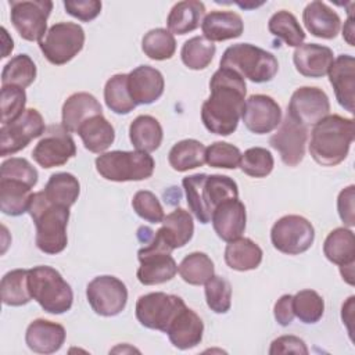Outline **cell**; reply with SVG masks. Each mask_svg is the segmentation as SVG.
Masks as SVG:
<instances>
[{
  "label": "cell",
  "mask_w": 355,
  "mask_h": 355,
  "mask_svg": "<svg viewBox=\"0 0 355 355\" xmlns=\"http://www.w3.org/2000/svg\"><path fill=\"white\" fill-rule=\"evenodd\" d=\"M354 136L352 118L327 115L312 128L309 153L319 165L336 166L347 158Z\"/></svg>",
  "instance_id": "7a4b0ae2"
},
{
  "label": "cell",
  "mask_w": 355,
  "mask_h": 355,
  "mask_svg": "<svg viewBox=\"0 0 355 355\" xmlns=\"http://www.w3.org/2000/svg\"><path fill=\"white\" fill-rule=\"evenodd\" d=\"M162 126L151 115L136 116L129 126V139L133 147L139 151L153 153L162 143Z\"/></svg>",
  "instance_id": "d6a6232c"
},
{
  "label": "cell",
  "mask_w": 355,
  "mask_h": 355,
  "mask_svg": "<svg viewBox=\"0 0 355 355\" xmlns=\"http://www.w3.org/2000/svg\"><path fill=\"white\" fill-rule=\"evenodd\" d=\"M104 101L112 112L119 115L129 114L135 110L136 103L129 93L128 73H116L105 82Z\"/></svg>",
  "instance_id": "f35d334b"
},
{
  "label": "cell",
  "mask_w": 355,
  "mask_h": 355,
  "mask_svg": "<svg viewBox=\"0 0 355 355\" xmlns=\"http://www.w3.org/2000/svg\"><path fill=\"white\" fill-rule=\"evenodd\" d=\"M76 133L82 139L85 148L94 154H103L115 140L114 126L103 114L85 121Z\"/></svg>",
  "instance_id": "f546056e"
},
{
  "label": "cell",
  "mask_w": 355,
  "mask_h": 355,
  "mask_svg": "<svg viewBox=\"0 0 355 355\" xmlns=\"http://www.w3.org/2000/svg\"><path fill=\"white\" fill-rule=\"evenodd\" d=\"M36 79V65L28 54L12 57L1 71V86L28 87Z\"/></svg>",
  "instance_id": "b9f144b4"
},
{
  "label": "cell",
  "mask_w": 355,
  "mask_h": 355,
  "mask_svg": "<svg viewBox=\"0 0 355 355\" xmlns=\"http://www.w3.org/2000/svg\"><path fill=\"white\" fill-rule=\"evenodd\" d=\"M165 333L173 347L178 349H190L201 343L204 323L193 309L184 306L171 322Z\"/></svg>",
  "instance_id": "7402d4cb"
},
{
  "label": "cell",
  "mask_w": 355,
  "mask_h": 355,
  "mask_svg": "<svg viewBox=\"0 0 355 355\" xmlns=\"http://www.w3.org/2000/svg\"><path fill=\"white\" fill-rule=\"evenodd\" d=\"M155 232L147 226H140L139 230H137V237L139 240L143 243V244H147L151 241V239L154 237Z\"/></svg>",
  "instance_id": "680465c9"
},
{
  "label": "cell",
  "mask_w": 355,
  "mask_h": 355,
  "mask_svg": "<svg viewBox=\"0 0 355 355\" xmlns=\"http://www.w3.org/2000/svg\"><path fill=\"white\" fill-rule=\"evenodd\" d=\"M28 287L32 300L49 313L61 315L72 306L73 293L71 286L51 266L39 265L28 269Z\"/></svg>",
  "instance_id": "8992f818"
},
{
  "label": "cell",
  "mask_w": 355,
  "mask_h": 355,
  "mask_svg": "<svg viewBox=\"0 0 355 355\" xmlns=\"http://www.w3.org/2000/svg\"><path fill=\"white\" fill-rule=\"evenodd\" d=\"M65 336L62 324L47 319H35L26 329L25 343L36 354H53L62 347Z\"/></svg>",
  "instance_id": "603a6c76"
},
{
  "label": "cell",
  "mask_w": 355,
  "mask_h": 355,
  "mask_svg": "<svg viewBox=\"0 0 355 355\" xmlns=\"http://www.w3.org/2000/svg\"><path fill=\"white\" fill-rule=\"evenodd\" d=\"M132 207L141 219L150 223H161L165 218V212L158 197L148 190H139L133 196Z\"/></svg>",
  "instance_id": "681fc988"
},
{
  "label": "cell",
  "mask_w": 355,
  "mask_h": 355,
  "mask_svg": "<svg viewBox=\"0 0 355 355\" xmlns=\"http://www.w3.org/2000/svg\"><path fill=\"white\" fill-rule=\"evenodd\" d=\"M209 97L202 103L201 121L207 130L220 136L232 135L241 118L247 85L237 72L220 68L209 80Z\"/></svg>",
  "instance_id": "6da1fadb"
},
{
  "label": "cell",
  "mask_w": 355,
  "mask_h": 355,
  "mask_svg": "<svg viewBox=\"0 0 355 355\" xmlns=\"http://www.w3.org/2000/svg\"><path fill=\"white\" fill-rule=\"evenodd\" d=\"M240 161L241 151L239 147L226 141H215L205 150V162L212 168L236 169L240 166Z\"/></svg>",
  "instance_id": "7dc6e473"
},
{
  "label": "cell",
  "mask_w": 355,
  "mask_h": 355,
  "mask_svg": "<svg viewBox=\"0 0 355 355\" xmlns=\"http://www.w3.org/2000/svg\"><path fill=\"white\" fill-rule=\"evenodd\" d=\"M189 209L202 225L211 222L215 208L226 200L239 198L237 183L226 175L194 173L182 180Z\"/></svg>",
  "instance_id": "3957f363"
},
{
  "label": "cell",
  "mask_w": 355,
  "mask_h": 355,
  "mask_svg": "<svg viewBox=\"0 0 355 355\" xmlns=\"http://www.w3.org/2000/svg\"><path fill=\"white\" fill-rule=\"evenodd\" d=\"M96 169L101 178L111 182H139L148 179L155 168V162L144 151H110L100 154Z\"/></svg>",
  "instance_id": "52a82bcc"
},
{
  "label": "cell",
  "mask_w": 355,
  "mask_h": 355,
  "mask_svg": "<svg viewBox=\"0 0 355 355\" xmlns=\"http://www.w3.org/2000/svg\"><path fill=\"white\" fill-rule=\"evenodd\" d=\"M178 272L186 283L191 286H201L215 275V268L212 259L205 252L196 251L180 261Z\"/></svg>",
  "instance_id": "74e56055"
},
{
  "label": "cell",
  "mask_w": 355,
  "mask_h": 355,
  "mask_svg": "<svg viewBox=\"0 0 355 355\" xmlns=\"http://www.w3.org/2000/svg\"><path fill=\"white\" fill-rule=\"evenodd\" d=\"M85 44V31L75 22H57L39 42L46 60L54 65L69 62Z\"/></svg>",
  "instance_id": "9c48e42d"
},
{
  "label": "cell",
  "mask_w": 355,
  "mask_h": 355,
  "mask_svg": "<svg viewBox=\"0 0 355 355\" xmlns=\"http://www.w3.org/2000/svg\"><path fill=\"white\" fill-rule=\"evenodd\" d=\"M327 75L338 104L352 114L355 110V58L349 54L338 55Z\"/></svg>",
  "instance_id": "ffe728a7"
},
{
  "label": "cell",
  "mask_w": 355,
  "mask_h": 355,
  "mask_svg": "<svg viewBox=\"0 0 355 355\" xmlns=\"http://www.w3.org/2000/svg\"><path fill=\"white\" fill-rule=\"evenodd\" d=\"M273 315L276 322L280 326H288L291 324L294 319V309H293V295L291 294H284L282 295L273 308Z\"/></svg>",
  "instance_id": "11a10c76"
},
{
  "label": "cell",
  "mask_w": 355,
  "mask_h": 355,
  "mask_svg": "<svg viewBox=\"0 0 355 355\" xmlns=\"http://www.w3.org/2000/svg\"><path fill=\"white\" fill-rule=\"evenodd\" d=\"M354 36H355V28H354V17H352V10L348 11V19L344 24L343 28V37L349 46H354Z\"/></svg>",
  "instance_id": "6f0895ef"
},
{
  "label": "cell",
  "mask_w": 355,
  "mask_h": 355,
  "mask_svg": "<svg viewBox=\"0 0 355 355\" xmlns=\"http://www.w3.org/2000/svg\"><path fill=\"white\" fill-rule=\"evenodd\" d=\"M184 306L186 304L180 297L155 291L139 297L135 311L141 326L165 333L171 322Z\"/></svg>",
  "instance_id": "8fae6325"
},
{
  "label": "cell",
  "mask_w": 355,
  "mask_h": 355,
  "mask_svg": "<svg viewBox=\"0 0 355 355\" xmlns=\"http://www.w3.org/2000/svg\"><path fill=\"white\" fill-rule=\"evenodd\" d=\"M330 112L327 94L315 86L298 87L290 98L287 114L304 126L315 125Z\"/></svg>",
  "instance_id": "2e32d148"
},
{
  "label": "cell",
  "mask_w": 355,
  "mask_h": 355,
  "mask_svg": "<svg viewBox=\"0 0 355 355\" xmlns=\"http://www.w3.org/2000/svg\"><path fill=\"white\" fill-rule=\"evenodd\" d=\"M76 154V146L62 126H49L44 136L32 150V158L44 169L61 166Z\"/></svg>",
  "instance_id": "9a60e30c"
},
{
  "label": "cell",
  "mask_w": 355,
  "mask_h": 355,
  "mask_svg": "<svg viewBox=\"0 0 355 355\" xmlns=\"http://www.w3.org/2000/svg\"><path fill=\"white\" fill-rule=\"evenodd\" d=\"M32 197V187L21 180L0 178V209L10 216H19L28 212Z\"/></svg>",
  "instance_id": "1f68e13d"
},
{
  "label": "cell",
  "mask_w": 355,
  "mask_h": 355,
  "mask_svg": "<svg viewBox=\"0 0 355 355\" xmlns=\"http://www.w3.org/2000/svg\"><path fill=\"white\" fill-rule=\"evenodd\" d=\"M268 29L273 36L282 39L290 47H300L305 40V32L300 22L286 10H280L269 18Z\"/></svg>",
  "instance_id": "ab89813d"
},
{
  "label": "cell",
  "mask_w": 355,
  "mask_h": 355,
  "mask_svg": "<svg viewBox=\"0 0 355 355\" xmlns=\"http://www.w3.org/2000/svg\"><path fill=\"white\" fill-rule=\"evenodd\" d=\"M28 212L36 227V247L49 255L62 252L68 244L69 208L51 204L42 190L32 194Z\"/></svg>",
  "instance_id": "277c9868"
},
{
  "label": "cell",
  "mask_w": 355,
  "mask_h": 355,
  "mask_svg": "<svg viewBox=\"0 0 355 355\" xmlns=\"http://www.w3.org/2000/svg\"><path fill=\"white\" fill-rule=\"evenodd\" d=\"M201 31L209 42H223L240 37L244 31V22L237 12L211 11L204 17Z\"/></svg>",
  "instance_id": "4316f807"
},
{
  "label": "cell",
  "mask_w": 355,
  "mask_h": 355,
  "mask_svg": "<svg viewBox=\"0 0 355 355\" xmlns=\"http://www.w3.org/2000/svg\"><path fill=\"white\" fill-rule=\"evenodd\" d=\"M219 67L232 69L254 83L269 82L279 71L276 57L251 43H237L229 46L223 51Z\"/></svg>",
  "instance_id": "5b68a950"
},
{
  "label": "cell",
  "mask_w": 355,
  "mask_h": 355,
  "mask_svg": "<svg viewBox=\"0 0 355 355\" xmlns=\"http://www.w3.org/2000/svg\"><path fill=\"white\" fill-rule=\"evenodd\" d=\"M101 114V104L93 94L86 92L73 93L62 104L61 126L69 133H76L85 121Z\"/></svg>",
  "instance_id": "d4e9b609"
},
{
  "label": "cell",
  "mask_w": 355,
  "mask_h": 355,
  "mask_svg": "<svg viewBox=\"0 0 355 355\" xmlns=\"http://www.w3.org/2000/svg\"><path fill=\"white\" fill-rule=\"evenodd\" d=\"M275 166L273 155L263 147H251L241 154L240 168L251 178H266Z\"/></svg>",
  "instance_id": "f6af8a7d"
},
{
  "label": "cell",
  "mask_w": 355,
  "mask_h": 355,
  "mask_svg": "<svg viewBox=\"0 0 355 355\" xmlns=\"http://www.w3.org/2000/svg\"><path fill=\"white\" fill-rule=\"evenodd\" d=\"M53 10L50 0L10 1L11 24L28 42H40L47 33V18Z\"/></svg>",
  "instance_id": "7c38bea8"
},
{
  "label": "cell",
  "mask_w": 355,
  "mask_h": 355,
  "mask_svg": "<svg viewBox=\"0 0 355 355\" xmlns=\"http://www.w3.org/2000/svg\"><path fill=\"white\" fill-rule=\"evenodd\" d=\"M43 193L51 204L69 208L79 197L80 184L72 173L58 172L49 178Z\"/></svg>",
  "instance_id": "e575fe53"
},
{
  "label": "cell",
  "mask_w": 355,
  "mask_h": 355,
  "mask_svg": "<svg viewBox=\"0 0 355 355\" xmlns=\"http://www.w3.org/2000/svg\"><path fill=\"white\" fill-rule=\"evenodd\" d=\"M262 255L261 247L247 237L229 241L225 248L226 265L239 272L257 269L262 262Z\"/></svg>",
  "instance_id": "4dcf8cb0"
},
{
  "label": "cell",
  "mask_w": 355,
  "mask_h": 355,
  "mask_svg": "<svg viewBox=\"0 0 355 355\" xmlns=\"http://www.w3.org/2000/svg\"><path fill=\"white\" fill-rule=\"evenodd\" d=\"M302 21L306 31L320 39H334L341 28L338 14L323 1H311L302 12Z\"/></svg>",
  "instance_id": "484cf974"
},
{
  "label": "cell",
  "mask_w": 355,
  "mask_h": 355,
  "mask_svg": "<svg viewBox=\"0 0 355 355\" xmlns=\"http://www.w3.org/2000/svg\"><path fill=\"white\" fill-rule=\"evenodd\" d=\"M46 125L42 114L28 108L15 121L0 128V155H12L25 148L33 139L44 135Z\"/></svg>",
  "instance_id": "5bb4252c"
},
{
  "label": "cell",
  "mask_w": 355,
  "mask_h": 355,
  "mask_svg": "<svg viewBox=\"0 0 355 355\" xmlns=\"http://www.w3.org/2000/svg\"><path fill=\"white\" fill-rule=\"evenodd\" d=\"M1 125L10 123L22 115L26 104V93L19 86H1Z\"/></svg>",
  "instance_id": "c3c4849f"
},
{
  "label": "cell",
  "mask_w": 355,
  "mask_h": 355,
  "mask_svg": "<svg viewBox=\"0 0 355 355\" xmlns=\"http://www.w3.org/2000/svg\"><path fill=\"white\" fill-rule=\"evenodd\" d=\"M86 298L92 309L105 318L119 315L128 302V288L122 280L115 276L103 275L89 282Z\"/></svg>",
  "instance_id": "4fadbf2b"
},
{
  "label": "cell",
  "mask_w": 355,
  "mask_h": 355,
  "mask_svg": "<svg viewBox=\"0 0 355 355\" xmlns=\"http://www.w3.org/2000/svg\"><path fill=\"white\" fill-rule=\"evenodd\" d=\"M0 178L17 179L33 187L37 183L39 175L36 168L28 159L19 158V157H11L1 164Z\"/></svg>",
  "instance_id": "f907efd6"
},
{
  "label": "cell",
  "mask_w": 355,
  "mask_h": 355,
  "mask_svg": "<svg viewBox=\"0 0 355 355\" xmlns=\"http://www.w3.org/2000/svg\"><path fill=\"white\" fill-rule=\"evenodd\" d=\"M216 47L204 36H194L186 40L180 50L182 62L194 71L205 69L214 60Z\"/></svg>",
  "instance_id": "60d3db41"
},
{
  "label": "cell",
  "mask_w": 355,
  "mask_h": 355,
  "mask_svg": "<svg viewBox=\"0 0 355 355\" xmlns=\"http://www.w3.org/2000/svg\"><path fill=\"white\" fill-rule=\"evenodd\" d=\"M355 186L349 184L348 187L343 189L337 197V211L343 223L348 227L355 225Z\"/></svg>",
  "instance_id": "f5cc1de1"
},
{
  "label": "cell",
  "mask_w": 355,
  "mask_h": 355,
  "mask_svg": "<svg viewBox=\"0 0 355 355\" xmlns=\"http://www.w3.org/2000/svg\"><path fill=\"white\" fill-rule=\"evenodd\" d=\"M67 12L82 22L93 21L101 12V1L98 0H78V1H64Z\"/></svg>",
  "instance_id": "816d5d0a"
},
{
  "label": "cell",
  "mask_w": 355,
  "mask_h": 355,
  "mask_svg": "<svg viewBox=\"0 0 355 355\" xmlns=\"http://www.w3.org/2000/svg\"><path fill=\"white\" fill-rule=\"evenodd\" d=\"M212 227L223 241H233L243 236L245 230V207L239 198H230L219 204L211 218Z\"/></svg>",
  "instance_id": "d6986e66"
},
{
  "label": "cell",
  "mask_w": 355,
  "mask_h": 355,
  "mask_svg": "<svg viewBox=\"0 0 355 355\" xmlns=\"http://www.w3.org/2000/svg\"><path fill=\"white\" fill-rule=\"evenodd\" d=\"M0 295L4 305H26L32 300L28 287V269H14L7 272L0 283Z\"/></svg>",
  "instance_id": "8d00e7d4"
},
{
  "label": "cell",
  "mask_w": 355,
  "mask_h": 355,
  "mask_svg": "<svg viewBox=\"0 0 355 355\" xmlns=\"http://www.w3.org/2000/svg\"><path fill=\"white\" fill-rule=\"evenodd\" d=\"M161 223L162 226L157 230V233L172 250L186 245L193 237V216L189 211L183 208H176L175 211L168 214Z\"/></svg>",
  "instance_id": "83f0119b"
},
{
  "label": "cell",
  "mask_w": 355,
  "mask_h": 355,
  "mask_svg": "<svg viewBox=\"0 0 355 355\" xmlns=\"http://www.w3.org/2000/svg\"><path fill=\"white\" fill-rule=\"evenodd\" d=\"M340 273L343 276V279L354 286V263H349V265H345V266H340Z\"/></svg>",
  "instance_id": "91938a15"
},
{
  "label": "cell",
  "mask_w": 355,
  "mask_h": 355,
  "mask_svg": "<svg viewBox=\"0 0 355 355\" xmlns=\"http://www.w3.org/2000/svg\"><path fill=\"white\" fill-rule=\"evenodd\" d=\"M354 300L355 297L351 295L341 308V318H343V323L347 326L348 333L352 338V323H354Z\"/></svg>",
  "instance_id": "9f6ffc18"
},
{
  "label": "cell",
  "mask_w": 355,
  "mask_h": 355,
  "mask_svg": "<svg viewBox=\"0 0 355 355\" xmlns=\"http://www.w3.org/2000/svg\"><path fill=\"white\" fill-rule=\"evenodd\" d=\"M141 50L151 60H169L176 51V40L168 29L155 28L143 36Z\"/></svg>",
  "instance_id": "7bdbcfd3"
},
{
  "label": "cell",
  "mask_w": 355,
  "mask_h": 355,
  "mask_svg": "<svg viewBox=\"0 0 355 355\" xmlns=\"http://www.w3.org/2000/svg\"><path fill=\"white\" fill-rule=\"evenodd\" d=\"M128 87L132 100L137 104H153L165 87L162 73L150 65H139L128 73Z\"/></svg>",
  "instance_id": "44dd1931"
},
{
  "label": "cell",
  "mask_w": 355,
  "mask_h": 355,
  "mask_svg": "<svg viewBox=\"0 0 355 355\" xmlns=\"http://www.w3.org/2000/svg\"><path fill=\"white\" fill-rule=\"evenodd\" d=\"M277 128V132L269 140L270 146L280 154L286 165H298L305 155L308 128L294 121L288 114H286Z\"/></svg>",
  "instance_id": "e0dca14e"
},
{
  "label": "cell",
  "mask_w": 355,
  "mask_h": 355,
  "mask_svg": "<svg viewBox=\"0 0 355 355\" xmlns=\"http://www.w3.org/2000/svg\"><path fill=\"white\" fill-rule=\"evenodd\" d=\"M315 240L312 223L300 215H286L275 222L270 230L273 247L287 255H298L311 248Z\"/></svg>",
  "instance_id": "30bf717a"
},
{
  "label": "cell",
  "mask_w": 355,
  "mask_h": 355,
  "mask_svg": "<svg viewBox=\"0 0 355 355\" xmlns=\"http://www.w3.org/2000/svg\"><path fill=\"white\" fill-rule=\"evenodd\" d=\"M172 248L155 232L150 243L137 252L140 266L136 272L137 280L144 286H154L169 282L178 273V265L171 255Z\"/></svg>",
  "instance_id": "ba28073f"
},
{
  "label": "cell",
  "mask_w": 355,
  "mask_h": 355,
  "mask_svg": "<svg viewBox=\"0 0 355 355\" xmlns=\"http://www.w3.org/2000/svg\"><path fill=\"white\" fill-rule=\"evenodd\" d=\"M205 150L207 147H204V144L198 140H180L169 150L168 162L172 169L178 172H186L205 164Z\"/></svg>",
  "instance_id": "d590c367"
},
{
  "label": "cell",
  "mask_w": 355,
  "mask_h": 355,
  "mask_svg": "<svg viewBox=\"0 0 355 355\" xmlns=\"http://www.w3.org/2000/svg\"><path fill=\"white\" fill-rule=\"evenodd\" d=\"M324 257L334 265L345 266L355 263V237L348 227L331 230L323 243Z\"/></svg>",
  "instance_id": "836d02e7"
},
{
  "label": "cell",
  "mask_w": 355,
  "mask_h": 355,
  "mask_svg": "<svg viewBox=\"0 0 355 355\" xmlns=\"http://www.w3.org/2000/svg\"><path fill=\"white\" fill-rule=\"evenodd\" d=\"M308 347L305 341L297 336H280L275 338L270 344L269 354L276 355V354H302L306 355Z\"/></svg>",
  "instance_id": "db71d44e"
},
{
  "label": "cell",
  "mask_w": 355,
  "mask_h": 355,
  "mask_svg": "<svg viewBox=\"0 0 355 355\" xmlns=\"http://www.w3.org/2000/svg\"><path fill=\"white\" fill-rule=\"evenodd\" d=\"M207 305L215 313H226L232 305V286L222 276H212L205 284Z\"/></svg>",
  "instance_id": "bcb514c9"
},
{
  "label": "cell",
  "mask_w": 355,
  "mask_h": 355,
  "mask_svg": "<svg viewBox=\"0 0 355 355\" xmlns=\"http://www.w3.org/2000/svg\"><path fill=\"white\" fill-rule=\"evenodd\" d=\"M241 119L245 128L255 135L270 133L282 122V108L270 96L252 94L244 103Z\"/></svg>",
  "instance_id": "ac0fdd59"
},
{
  "label": "cell",
  "mask_w": 355,
  "mask_h": 355,
  "mask_svg": "<svg viewBox=\"0 0 355 355\" xmlns=\"http://www.w3.org/2000/svg\"><path fill=\"white\" fill-rule=\"evenodd\" d=\"M333 61V50L316 43L301 44L293 54L295 69L306 78H322L327 75Z\"/></svg>",
  "instance_id": "cb8c5ba5"
},
{
  "label": "cell",
  "mask_w": 355,
  "mask_h": 355,
  "mask_svg": "<svg viewBox=\"0 0 355 355\" xmlns=\"http://www.w3.org/2000/svg\"><path fill=\"white\" fill-rule=\"evenodd\" d=\"M294 315L306 324L316 323L324 312V301L315 290H301L293 295Z\"/></svg>",
  "instance_id": "ee69618b"
},
{
  "label": "cell",
  "mask_w": 355,
  "mask_h": 355,
  "mask_svg": "<svg viewBox=\"0 0 355 355\" xmlns=\"http://www.w3.org/2000/svg\"><path fill=\"white\" fill-rule=\"evenodd\" d=\"M205 15V6L197 0L176 3L166 18L168 31L173 35H186L196 31Z\"/></svg>",
  "instance_id": "f1b7e54d"
}]
</instances>
